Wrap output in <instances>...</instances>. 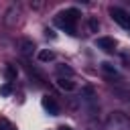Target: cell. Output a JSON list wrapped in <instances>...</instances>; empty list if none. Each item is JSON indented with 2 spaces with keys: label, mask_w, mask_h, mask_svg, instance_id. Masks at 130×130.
I'll return each mask as SVG.
<instances>
[{
  "label": "cell",
  "mask_w": 130,
  "mask_h": 130,
  "mask_svg": "<svg viewBox=\"0 0 130 130\" xmlns=\"http://www.w3.org/2000/svg\"><path fill=\"white\" fill-rule=\"evenodd\" d=\"M87 130H95V128H87Z\"/></svg>",
  "instance_id": "15"
},
{
  "label": "cell",
  "mask_w": 130,
  "mask_h": 130,
  "mask_svg": "<svg viewBox=\"0 0 130 130\" xmlns=\"http://www.w3.org/2000/svg\"><path fill=\"white\" fill-rule=\"evenodd\" d=\"M59 130H71V128H67V126H61V128H59Z\"/></svg>",
  "instance_id": "14"
},
{
  "label": "cell",
  "mask_w": 130,
  "mask_h": 130,
  "mask_svg": "<svg viewBox=\"0 0 130 130\" xmlns=\"http://www.w3.org/2000/svg\"><path fill=\"white\" fill-rule=\"evenodd\" d=\"M89 28L95 32V30H98V22H95V20H89Z\"/></svg>",
  "instance_id": "13"
},
{
  "label": "cell",
  "mask_w": 130,
  "mask_h": 130,
  "mask_svg": "<svg viewBox=\"0 0 130 130\" xmlns=\"http://www.w3.org/2000/svg\"><path fill=\"white\" fill-rule=\"evenodd\" d=\"M10 91H12V87H10V83H4V85H0V95H10Z\"/></svg>",
  "instance_id": "10"
},
{
  "label": "cell",
  "mask_w": 130,
  "mask_h": 130,
  "mask_svg": "<svg viewBox=\"0 0 130 130\" xmlns=\"http://www.w3.org/2000/svg\"><path fill=\"white\" fill-rule=\"evenodd\" d=\"M77 18H79V10H77V8H67V10H63V12L57 14L55 22H57V26H61L65 32L75 35V22H77Z\"/></svg>",
  "instance_id": "1"
},
{
  "label": "cell",
  "mask_w": 130,
  "mask_h": 130,
  "mask_svg": "<svg viewBox=\"0 0 130 130\" xmlns=\"http://www.w3.org/2000/svg\"><path fill=\"white\" fill-rule=\"evenodd\" d=\"M4 73H6V79H8V81H12V79L16 77V73H18V71H16V67H14V65H6V71H4Z\"/></svg>",
  "instance_id": "8"
},
{
  "label": "cell",
  "mask_w": 130,
  "mask_h": 130,
  "mask_svg": "<svg viewBox=\"0 0 130 130\" xmlns=\"http://www.w3.org/2000/svg\"><path fill=\"white\" fill-rule=\"evenodd\" d=\"M106 130H130V122L120 112H114L106 122Z\"/></svg>",
  "instance_id": "2"
},
{
  "label": "cell",
  "mask_w": 130,
  "mask_h": 130,
  "mask_svg": "<svg viewBox=\"0 0 130 130\" xmlns=\"http://www.w3.org/2000/svg\"><path fill=\"white\" fill-rule=\"evenodd\" d=\"M110 16H112L120 26L130 28V14H128V12H124L122 8H110Z\"/></svg>",
  "instance_id": "3"
},
{
  "label": "cell",
  "mask_w": 130,
  "mask_h": 130,
  "mask_svg": "<svg viewBox=\"0 0 130 130\" xmlns=\"http://www.w3.org/2000/svg\"><path fill=\"white\" fill-rule=\"evenodd\" d=\"M39 59L45 61V63H47V61H53V59H55V53H53V51H39Z\"/></svg>",
  "instance_id": "7"
},
{
  "label": "cell",
  "mask_w": 130,
  "mask_h": 130,
  "mask_svg": "<svg viewBox=\"0 0 130 130\" xmlns=\"http://www.w3.org/2000/svg\"><path fill=\"white\" fill-rule=\"evenodd\" d=\"M0 130H10V124H8V120L0 118Z\"/></svg>",
  "instance_id": "12"
},
{
  "label": "cell",
  "mask_w": 130,
  "mask_h": 130,
  "mask_svg": "<svg viewBox=\"0 0 130 130\" xmlns=\"http://www.w3.org/2000/svg\"><path fill=\"white\" fill-rule=\"evenodd\" d=\"M95 45H98L100 49H104L106 53H112V51L116 49V41L110 39V37H100V39L95 41Z\"/></svg>",
  "instance_id": "5"
},
{
  "label": "cell",
  "mask_w": 130,
  "mask_h": 130,
  "mask_svg": "<svg viewBox=\"0 0 130 130\" xmlns=\"http://www.w3.org/2000/svg\"><path fill=\"white\" fill-rule=\"evenodd\" d=\"M102 69H104L106 73H114V75H116V69H114L110 63H102Z\"/></svg>",
  "instance_id": "11"
},
{
  "label": "cell",
  "mask_w": 130,
  "mask_h": 130,
  "mask_svg": "<svg viewBox=\"0 0 130 130\" xmlns=\"http://www.w3.org/2000/svg\"><path fill=\"white\" fill-rule=\"evenodd\" d=\"M57 85H59L61 89H65V91H71V89H75V83H73L71 79H65V77H59V79H57Z\"/></svg>",
  "instance_id": "6"
},
{
  "label": "cell",
  "mask_w": 130,
  "mask_h": 130,
  "mask_svg": "<svg viewBox=\"0 0 130 130\" xmlns=\"http://www.w3.org/2000/svg\"><path fill=\"white\" fill-rule=\"evenodd\" d=\"M41 104H43V108H45L51 116H57V114H59V104L55 102V98H53V95H45Z\"/></svg>",
  "instance_id": "4"
},
{
  "label": "cell",
  "mask_w": 130,
  "mask_h": 130,
  "mask_svg": "<svg viewBox=\"0 0 130 130\" xmlns=\"http://www.w3.org/2000/svg\"><path fill=\"white\" fill-rule=\"evenodd\" d=\"M32 49H35L32 41H22V53H30Z\"/></svg>",
  "instance_id": "9"
}]
</instances>
